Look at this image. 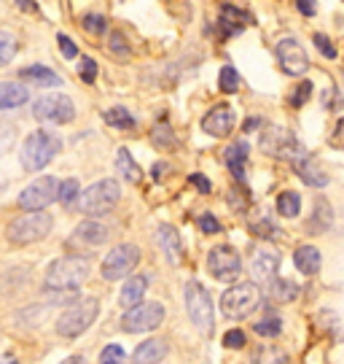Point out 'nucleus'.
Wrapping results in <instances>:
<instances>
[{
	"instance_id": "obj_15",
	"label": "nucleus",
	"mask_w": 344,
	"mask_h": 364,
	"mask_svg": "<svg viewBox=\"0 0 344 364\" xmlns=\"http://www.w3.org/2000/svg\"><path fill=\"white\" fill-rule=\"evenodd\" d=\"M237 127V119L229 105H216L207 117L202 119V130L213 138H229L231 130Z\"/></svg>"
},
{
	"instance_id": "obj_44",
	"label": "nucleus",
	"mask_w": 344,
	"mask_h": 364,
	"mask_svg": "<svg viewBox=\"0 0 344 364\" xmlns=\"http://www.w3.org/2000/svg\"><path fill=\"white\" fill-rule=\"evenodd\" d=\"M127 359V353H124V348H118V346H108V348H102V353H100V362H124Z\"/></svg>"
},
{
	"instance_id": "obj_41",
	"label": "nucleus",
	"mask_w": 344,
	"mask_h": 364,
	"mask_svg": "<svg viewBox=\"0 0 344 364\" xmlns=\"http://www.w3.org/2000/svg\"><path fill=\"white\" fill-rule=\"evenodd\" d=\"M312 41H315V46H318L320 54H326L328 60H336V46L331 43V38H328V36H323V33H315V36H312Z\"/></svg>"
},
{
	"instance_id": "obj_26",
	"label": "nucleus",
	"mask_w": 344,
	"mask_h": 364,
	"mask_svg": "<svg viewBox=\"0 0 344 364\" xmlns=\"http://www.w3.org/2000/svg\"><path fill=\"white\" fill-rule=\"evenodd\" d=\"M167 356V343L162 338L143 340L135 348V362H165Z\"/></svg>"
},
{
	"instance_id": "obj_7",
	"label": "nucleus",
	"mask_w": 344,
	"mask_h": 364,
	"mask_svg": "<svg viewBox=\"0 0 344 364\" xmlns=\"http://www.w3.org/2000/svg\"><path fill=\"white\" fill-rule=\"evenodd\" d=\"M167 313H165V305L162 302H138V305H132L127 308V313L121 316V329L129 332V335H138V332H153V329H159V326L165 324Z\"/></svg>"
},
{
	"instance_id": "obj_16",
	"label": "nucleus",
	"mask_w": 344,
	"mask_h": 364,
	"mask_svg": "<svg viewBox=\"0 0 344 364\" xmlns=\"http://www.w3.org/2000/svg\"><path fill=\"white\" fill-rule=\"evenodd\" d=\"M277 270H280V257L269 248H258L250 259V275L255 278V284H269L277 278Z\"/></svg>"
},
{
	"instance_id": "obj_13",
	"label": "nucleus",
	"mask_w": 344,
	"mask_h": 364,
	"mask_svg": "<svg viewBox=\"0 0 344 364\" xmlns=\"http://www.w3.org/2000/svg\"><path fill=\"white\" fill-rule=\"evenodd\" d=\"M207 270L216 281H237V275L243 270V259H240L237 248L216 246L207 254Z\"/></svg>"
},
{
	"instance_id": "obj_29",
	"label": "nucleus",
	"mask_w": 344,
	"mask_h": 364,
	"mask_svg": "<svg viewBox=\"0 0 344 364\" xmlns=\"http://www.w3.org/2000/svg\"><path fill=\"white\" fill-rule=\"evenodd\" d=\"M102 119H105V124H111L116 130H132V127H135V117L129 114L127 108H121V105L108 108V111L102 114Z\"/></svg>"
},
{
	"instance_id": "obj_8",
	"label": "nucleus",
	"mask_w": 344,
	"mask_h": 364,
	"mask_svg": "<svg viewBox=\"0 0 344 364\" xmlns=\"http://www.w3.org/2000/svg\"><path fill=\"white\" fill-rule=\"evenodd\" d=\"M258 144H261L264 154L274 156V159H285V162H296L299 156L306 154V149L299 144V138L285 127H267Z\"/></svg>"
},
{
	"instance_id": "obj_9",
	"label": "nucleus",
	"mask_w": 344,
	"mask_h": 364,
	"mask_svg": "<svg viewBox=\"0 0 344 364\" xmlns=\"http://www.w3.org/2000/svg\"><path fill=\"white\" fill-rule=\"evenodd\" d=\"M186 311H189V318L192 324L202 332V335H210L213 326H216V318H213V299L207 294V289L202 284H186Z\"/></svg>"
},
{
	"instance_id": "obj_49",
	"label": "nucleus",
	"mask_w": 344,
	"mask_h": 364,
	"mask_svg": "<svg viewBox=\"0 0 344 364\" xmlns=\"http://www.w3.org/2000/svg\"><path fill=\"white\" fill-rule=\"evenodd\" d=\"M296 6H299L301 16H306V19H312L318 14V3L315 0H296Z\"/></svg>"
},
{
	"instance_id": "obj_23",
	"label": "nucleus",
	"mask_w": 344,
	"mask_h": 364,
	"mask_svg": "<svg viewBox=\"0 0 344 364\" xmlns=\"http://www.w3.org/2000/svg\"><path fill=\"white\" fill-rule=\"evenodd\" d=\"M248 154H250V146L245 144V141H237V144H231L226 151H223V159H226V168L231 170V176L234 178H245V165H248Z\"/></svg>"
},
{
	"instance_id": "obj_36",
	"label": "nucleus",
	"mask_w": 344,
	"mask_h": 364,
	"mask_svg": "<svg viewBox=\"0 0 344 364\" xmlns=\"http://www.w3.org/2000/svg\"><path fill=\"white\" fill-rule=\"evenodd\" d=\"M309 95H312V81L301 78V81H299V84L294 87V92L288 95V103L294 105V108H301V105L309 100Z\"/></svg>"
},
{
	"instance_id": "obj_2",
	"label": "nucleus",
	"mask_w": 344,
	"mask_h": 364,
	"mask_svg": "<svg viewBox=\"0 0 344 364\" xmlns=\"http://www.w3.org/2000/svg\"><path fill=\"white\" fill-rule=\"evenodd\" d=\"M100 313V299L97 297H78L73 305H67L60 318H57V335L65 340H73L78 335H84L94 318Z\"/></svg>"
},
{
	"instance_id": "obj_25",
	"label": "nucleus",
	"mask_w": 344,
	"mask_h": 364,
	"mask_svg": "<svg viewBox=\"0 0 344 364\" xmlns=\"http://www.w3.org/2000/svg\"><path fill=\"white\" fill-rule=\"evenodd\" d=\"M19 78H22V81H30V84H38V87H60V84H62V78L46 65L25 68V70H19Z\"/></svg>"
},
{
	"instance_id": "obj_33",
	"label": "nucleus",
	"mask_w": 344,
	"mask_h": 364,
	"mask_svg": "<svg viewBox=\"0 0 344 364\" xmlns=\"http://www.w3.org/2000/svg\"><path fill=\"white\" fill-rule=\"evenodd\" d=\"M296 294H299V289H296V284H291V281H285V278L269 281V297L274 299V302H291Z\"/></svg>"
},
{
	"instance_id": "obj_39",
	"label": "nucleus",
	"mask_w": 344,
	"mask_h": 364,
	"mask_svg": "<svg viewBox=\"0 0 344 364\" xmlns=\"http://www.w3.org/2000/svg\"><path fill=\"white\" fill-rule=\"evenodd\" d=\"M81 25H84V30L94 33V36H102L105 33V16H100V14H87L81 19Z\"/></svg>"
},
{
	"instance_id": "obj_45",
	"label": "nucleus",
	"mask_w": 344,
	"mask_h": 364,
	"mask_svg": "<svg viewBox=\"0 0 344 364\" xmlns=\"http://www.w3.org/2000/svg\"><path fill=\"white\" fill-rule=\"evenodd\" d=\"M199 230H202L204 235H218L221 232V221H218L213 213H204L202 219H199Z\"/></svg>"
},
{
	"instance_id": "obj_50",
	"label": "nucleus",
	"mask_w": 344,
	"mask_h": 364,
	"mask_svg": "<svg viewBox=\"0 0 344 364\" xmlns=\"http://www.w3.org/2000/svg\"><path fill=\"white\" fill-rule=\"evenodd\" d=\"M189 181L194 183V186H196V189H199V192H202V195H207V192H210V189H213V183L207 181V178H204L202 173H194L192 178H189Z\"/></svg>"
},
{
	"instance_id": "obj_22",
	"label": "nucleus",
	"mask_w": 344,
	"mask_h": 364,
	"mask_svg": "<svg viewBox=\"0 0 344 364\" xmlns=\"http://www.w3.org/2000/svg\"><path fill=\"white\" fill-rule=\"evenodd\" d=\"M333 224V210L328 205V200L326 197H318L315 200V210H312V219L306 221V232L309 235H323L328 232Z\"/></svg>"
},
{
	"instance_id": "obj_21",
	"label": "nucleus",
	"mask_w": 344,
	"mask_h": 364,
	"mask_svg": "<svg viewBox=\"0 0 344 364\" xmlns=\"http://www.w3.org/2000/svg\"><path fill=\"white\" fill-rule=\"evenodd\" d=\"M148 284H151V273L129 275V281L124 284V289H121V297H118V302H121L124 308H132V305L143 302L145 291H148Z\"/></svg>"
},
{
	"instance_id": "obj_27",
	"label": "nucleus",
	"mask_w": 344,
	"mask_h": 364,
	"mask_svg": "<svg viewBox=\"0 0 344 364\" xmlns=\"http://www.w3.org/2000/svg\"><path fill=\"white\" fill-rule=\"evenodd\" d=\"M159 246L165 248V254L170 257L172 262H178L180 259V235L175 227H170V224H162L159 227Z\"/></svg>"
},
{
	"instance_id": "obj_34",
	"label": "nucleus",
	"mask_w": 344,
	"mask_h": 364,
	"mask_svg": "<svg viewBox=\"0 0 344 364\" xmlns=\"http://www.w3.org/2000/svg\"><path fill=\"white\" fill-rule=\"evenodd\" d=\"M255 335H261V338H274V335H280L282 329V318L277 313H267L264 318H258L253 324Z\"/></svg>"
},
{
	"instance_id": "obj_12",
	"label": "nucleus",
	"mask_w": 344,
	"mask_h": 364,
	"mask_svg": "<svg viewBox=\"0 0 344 364\" xmlns=\"http://www.w3.org/2000/svg\"><path fill=\"white\" fill-rule=\"evenodd\" d=\"M57 189H60V181L54 176H43L38 181H33L30 186L22 189L19 195V208L22 210H43L49 208L51 203L57 200Z\"/></svg>"
},
{
	"instance_id": "obj_48",
	"label": "nucleus",
	"mask_w": 344,
	"mask_h": 364,
	"mask_svg": "<svg viewBox=\"0 0 344 364\" xmlns=\"http://www.w3.org/2000/svg\"><path fill=\"white\" fill-rule=\"evenodd\" d=\"M111 49H113L116 54H121V57H127L129 54V46L121 33H113V36H111Z\"/></svg>"
},
{
	"instance_id": "obj_1",
	"label": "nucleus",
	"mask_w": 344,
	"mask_h": 364,
	"mask_svg": "<svg viewBox=\"0 0 344 364\" xmlns=\"http://www.w3.org/2000/svg\"><path fill=\"white\" fill-rule=\"evenodd\" d=\"M89 270H91V257H84V254L60 257V259H54L49 264L46 278H43V287L54 289V291H70V289H78L89 278Z\"/></svg>"
},
{
	"instance_id": "obj_14",
	"label": "nucleus",
	"mask_w": 344,
	"mask_h": 364,
	"mask_svg": "<svg viewBox=\"0 0 344 364\" xmlns=\"http://www.w3.org/2000/svg\"><path fill=\"white\" fill-rule=\"evenodd\" d=\"M277 63H280V70L282 73H288V76H296L301 78L309 70V57H306L304 46L299 43L296 38H282L277 43Z\"/></svg>"
},
{
	"instance_id": "obj_6",
	"label": "nucleus",
	"mask_w": 344,
	"mask_h": 364,
	"mask_svg": "<svg viewBox=\"0 0 344 364\" xmlns=\"http://www.w3.org/2000/svg\"><path fill=\"white\" fill-rule=\"evenodd\" d=\"M264 291L258 284H234L221 294V313L226 318H248L261 305Z\"/></svg>"
},
{
	"instance_id": "obj_20",
	"label": "nucleus",
	"mask_w": 344,
	"mask_h": 364,
	"mask_svg": "<svg viewBox=\"0 0 344 364\" xmlns=\"http://www.w3.org/2000/svg\"><path fill=\"white\" fill-rule=\"evenodd\" d=\"M30 100V90L19 81H0V111H13Z\"/></svg>"
},
{
	"instance_id": "obj_18",
	"label": "nucleus",
	"mask_w": 344,
	"mask_h": 364,
	"mask_svg": "<svg viewBox=\"0 0 344 364\" xmlns=\"http://www.w3.org/2000/svg\"><path fill=\"white\" fill-rule=\"evenodd\" d=\"M291 165H294V173L306 183V186H315V189H320V186H326V183H328V173L320 168L318 162H315L309 154L299 156V159H296V162H291Z\"/></svg>"
},
{
	"instance_id": "obj_11",
	"label": "nucleus",
	"mask_w": 344,
	"mask_h": 364,
	"mask_svg": "<svg viewBox=\"0 0 344 364\" xmlns=\"http://www.w3.org/2000/svg\"><path fill=\"white\" fill-rule=\"evenodd\" d=\"M140 259H143V254L135 243H121V246L111 248L105 262H102V278H105L108 284L121 281V278H127V275L140 264Z\"/></svg>"
},
{
	"instance_id": "obj_5",
	"label": "nucleus",
	"mask_w": 344,
	"mask_h": 364,
	"mask_svg": "<svg viewBox=\"0 0 344 364\" xmlns=\"http://www.w3.org/2000/svg\"><path fill=\"white\" fill-rule=\"evenodd\" d=\"M121 200V186L116 178H102V181L91 183L87 189H81L76 203V210L84 216H102L113 208L116 203Z\"/></svg>"
},
{
	"instance_id": "obj_4",
	"label": "nucleus",
	"mask_w": 344,
	"mask_h": 364,
	"mask_svg": "<svg viewBox=\"0 0 344 364\" xmlns=\"http://www.w3.org/2000/svg\"><path fill=\"white\" fill-rule=\"evenodd\" d=\"M54 227V219L43 210H30V213H22L16 219L9 221L6 227V237L11 246H30V243H38L46 235L51 232Z\"/></svg>"
},
{
	"instance_id": "obj_3",
	"label": "nucleus",
	"mask_w": 344,
	"mask_h": 364,
	"mask_svg": "<svg viewBox=\"0 0 344 364\" xmlns=\"http://www.w3.org/2000/svg\"><path fill=\"white\" fill-rule=\"evenodd\" d=\"M62 149V141L49 130H35L30 132L22 144V151H19V159H22V168L35 173V170H43L49 165L54 156L60 154Z\"/></svg>"
},
{
	"instance_id": "obj_35",
	"label": "nucleus",
	"mask_w": 344,
	"mask_h": 364,
	"mask_svg": "<svg viewBox=\"0 0 344 364\" xmlns=\"http://www.w3.org/2000/svg\"><path fill=\"white\" fill-rule=\"evenodd\" d=\"M218 90L226 92V95H234V92L240 90V73H237V68H231V65L221 68V76H218Z\"/></svg>"
},
{
	"instance_id": "obj_38",
	"label": "nucleus",
	"mask_w": 344,
	"mask_h": 364,
	"mask_svg": "<svg viewBox=\"0 0 344 364\" xmlns=\"http://www.w3.org/2000/svg\"><path fill=\"white\" fill-rule=\"evenodd\" d=\"M250 232H253L255 237H274V235H277V227H274V221H269V219L250 221Z\"/></svg>"
},
{
	"instance_id": "obj_37",
	"label": "nucleus",
	"mask_w": 344,
	"mask_h": 364,
	"mask_svg": "<svg viewBox=\"0 0 344 364\" xmlns=\"http://www.w3.org/2000/svg\"><path fill=\"white\" fill-rule=\"evenodd\" d=\"M151 138L159 149H175V135H172V130H170L167 124H156V130L151 132Z\"/></svg>"
},
{
	"instance_id": "obj_10",
	"label": "nucleus",
	"mask_w": 344,
	"mask_h": 364,
	"mask_svg": "<svg viewBox=\"0 0 344 364\" xmlns=\"http://www.w3.org/2000/svg\"><path fill=\"white\" fill-rule=\"evenodd\" d=\"M33 117L40 124H70L76 119V105L67 95H40L33 103Z\"/></svg>"
},
{
	"instance_id": "obj_46",
	"label": "nucleus",
	"mask_w": 344,
	"mask_h": 364,
	"mask_svg": "<svg viewBox=\"0 0 344 364\" xmlns=\"http://www.w3.org/2000/svg\"><path fill=\"white\" fill-rule=\"evenodd\" d=\"M11 144H13V127L6 124V122H0V154H6Z\"/></svg>"
},
{
	"instance_id": "obj_51",
	"label": "nucleus",
	"mask_w": 344,
	"mask_h": 364,
	"mask_svg": "<svg viewBox=\"0 0 344 364\" xmlns=\"http://www.w3.org/2000/svg\"><path fill=\"white\" fill-rule=\"evenodd\" d=\"M16 6L25 9V11H35V3L33 0H16Z\"/></svg>"
},
{
	"instance_id": "obj_31",
	"label": "nucleus",
	"mask_w": 344,
	"mask_h": 364,
	"mask_svg": "<svg viewBox=\"0 0 344 364\" xmlns=\"http://www.w3.org/2000/svg\"><path fill=\"white\" fill-rule=\"evenodd\" d=\"M78 195H81V183H78V178H65V181H60L57 200L62 203L65 208H76Z\"/></svg>"
},
{
	"instance_id": "obj_40",
	"label": "nucleus",
	"mask_w": 344,
	"mask_h": 364,
	"mask_svg": "<svg viewBox=\"0 0 344 364\" xmlns=\"http://www.w3.org/2000/svg\"><path fill=\"white\" fill-rule=\"evenodd\" d=\"M78 76L84 78L87 84H94V81H97V63H94L91 57H84L81 65H78Z\"/></svg>"
},
{
	"instance_id": "obj_32",
	"label": "nucleus",
	"mask_w": 344,
	"mask_h": 364,
	"mask_svg": "<svg viewBox=\"0 0 344 364\" xmlns=\"http://www.w3.org/2000/svg\"><path fill=\"white\" fill-rule=\"evenodd\" d=\"M19 52V38L11 30H0V68H6Z\"/></svg>"
},
{
	"instance_id": "obj_19",
	"label": "nucleus",
	"mask_w": 344,
	"mask_h": 364,
	"mask_svg": "<svg viewBox=\"0 0 344 364\" xmlns=\"http://www.w3.org/2000/svg\"><path fill=\"white\" fill-rule=\"evenodd\" d=\"M245 25H250V16L245 11H240L237 6H223L221 16H218V30L223 38H234L245 30Z\"/></svg>"
},
{
	"instance_id": "obj_28",
	"label": "nucleus",
	"mask_w": 344,
	"mask_h": 364,
	"mask_svg": "<svg viewBox=\"0 0 344 364\" xmlns=\"http://www.w3.org/2000/svg\"><path fill=\"white\" fill-rule=\"evenodd\" d=\"M116 168L121 173V178H127L129 183H138L143 178L140 168H138V162L132 159L129 149H118V154H116Z\"/></svg>"
},
{
	"instance_id": "obj_42",
	"label": "nucleus",
	"mask_w": 344,
	"mask_h": 364,
	"mask_svg": "<svg viewBox=\"0 0 344 364\" xmlns=\"http://www.w3.org/2000/svg\"><path fill=\"white\" fill-rule=\"evenodd\" d=\"M57 43H60V52L65 54V60H76V57H78V46L73 43V38H70V36L60 33V36H57Z\"/></svg>"
},
{
	"instance_id": "obj_52",
	"label": "nucleus",
	"mask_w": 344,
	"mask_h": 364,
	"mask_svg": "<svg viewBox=\"0 0 344 364\" xmlns=\"http://www.w3.org/2000/svg\"><path fill=\"white\" fill-rule=\"evenodd\" d=\"M255 124H261V119H248V124H245V130H255Z\"/></svg>"
},
{
	"instance_id": "obj_47",
	"label": "nucleus",
	"mask_w": 344,
	"mask_h": 364,
	"mask_svg": "<svg viewBox=\"0 0 344 364\" xmlns=\"http://www.w3.org/2000/svg\"><path fill=\"white\" fill-rule=\"evenodd\" d=\"M331 146L333 149H339V151H344V117L333 124V132H331Z\"/></svg>"
},
{
	"instance_id": "obj_24",
	"label": "nucleus",
	"mask_w": 344,
	"mask_h": 364,
	"mask_svg": "<svg viewBox=\"0 0 344 364\" xmlns=\"http://www.w3.org/2000/svg\"><path fill=\"white\" fill-rule=\"evenodd\" d=\"M296 267L301 270V275H318L320 264H323V257L315 246H299L294 254Z\"/></svg>"
},
{
	"instance_id": "obj_17",
	"label": "nucleus",
	"mask_w": 344,
	"mask_h": 364,
	"mask_svg": "<svg viewBox=\"0 0 344 364\" xmlns=\"http://www.w3.org/2000/svg\"><path fill=\"white\" fill-rule=\"evenodd\" d=\"M108 227L100 224V221L94 219H87L81 221L76 227V232L70 235V240H67V246H102V243H108Z\"/></svg>"
},
{
	"instance_id": "obj_43",
	"label": "nucleus",
	"mask_w": 344,
	"mask_h": 364,
	"mask_svg": "<svg viewBox=\"0 0 344 364\" xmlns=\"http://www.w3.org/2000/svg\"><path fill=\"white\" fill-rule=\"evenodd\" d=\"M245 343H248V338H245L243 329H229V332L223 335V346H226V348H245Z\"/></svg>"
},
{
	"instance_id": "obj_30",
	"label": "nucleus",
	"mask_w": 344,
	"mask_h": 364,
	"mask_svg": "<svg viewBox=\"0 0 344 364\" xmlns=\"http://www.w3.org/2000/svg\"><path fill=\"white\" fill-rule=\"evenodd\" d=\"M299 210H301V197H299V192H291V189L280 192V197H277V213L285 216V219H296Z\"/></svg>"
}]
</instances>
